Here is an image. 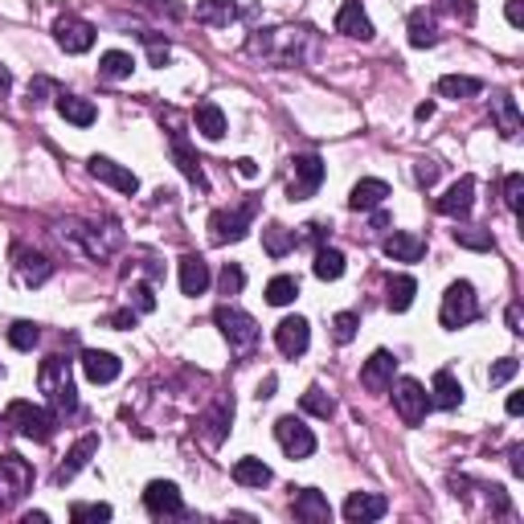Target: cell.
<instances>
[{"label": "cell", "instance_id": "1", "mask_svg": "<svg viewBox=\"0 0 524 524\" xmlns=\"http://www.w3.org/2000/svg\"><path fill=\"white\" fill-rule=\"evenodd\" d=\"M37 390L50 398V406H54L58 418L78 409V390H74L70 361H66V356H45L41 369H37Z\"/></svg>", "mask_w": 524, "mask_h": 524}, {"label": "cell", "instance_id": "2", "mask_svg": "<svg viewBox=\"0 0 524 524\" xmlns=\"http://www.w3.org/2000/svg\"><path fill=\"white\" fill-rule=\"evenodd\" d=\"M480 316V299H475V287L467 283V279H459V283L446 287L443 295V308H438V324L443 328H467L471 320Z\"/></svg>", "mask_w": 524, "mask_h": 524}, {"label": "cell", "instance_id": "3", "mask_svg": "<svg viewBox=\"0 0 524 524\" xmlns=\"http://www.w3.org/2000/svg\"><path fill=\"white\" fill-rule=\"evenodd\" d=\"M9 422L17 427V435L33 438V443H50L58 430V414L54 409H41L33 401H13L9 406Z\"/></svg>", "mask_w": 524, "mask_h": 524}, {"label": "cell", "instance_id": "4", "mask_svg": "<svg viewBox=\"0 0 524 524\" xmlns=\"http://www.w3.org/2000/svg\"><path fill=\"white\" fill-rule=\"evenodd\" d=\"M217 328H222V336L230 340L234 353H250V348L258 345V324L254 316H246L242 308H234V303H222V308L214 311Z\"/></svg>", "mask_w": 524, "mask_h": 524}, {"label": "cell", "instance_id": "5", "mask_svg": "<svg viewBox=\"0 0 524 524\" xmlns=\"http://www.w3.org/2000/svg\"><path fill=\"white\" fill-rule=\"evenodd\" d=\"M258 214V201L250 197V201H242L238 209H217L214 217H209V238L217 242V246H225V242H242L250 234V222H254Z\"/></svg>", "mask_w": 524, "mask_h": 524}, {"label": "cell", "instance_id": "6", "mask_svg": "<svg viewBox=\"0 0 524 524\" xmlns=\"http://www.w3.org/2000/svg\"><path fill=\"white\" fill-rule=\"evenodd\" d=\"M29 483H33V467H29L21 455H5V459H0V516L25 496Z\"/></svg>", "mask_w": 524, "mask_h": 524}, {"label": "cell", "instance_id": "7", "mask_svg": "<svg viewBox=\"0 0 524 524\" xmlns=\"http://www.w3.org/2000/svg\"><path fill=\"white\" fill-rule=\"evenodd\" d=\"M393 390V406H398V418L406 422V427H418L422 418L430 414V393H427V385L422 382H414V377H401L398 385H390Z\"/></svg>", "mask_w": 524, "mask_h": 524}, {"label": "cell", "instance_id": "8", "mask_svg": "<svg viewBox=\"0 0 524 524\" xmlns=\"http://www.w3.org/2000/svg\"><path fill=\"white\" fill-rule=\"evenodd\" d=\"M143 508L156 520H164V516H185V500H180V488L172 480H152L143 488Z\"/></svg>", "mask_w": 524, "mask_h": 524}, {"label": "cell", "instance_id": "9", "mask_svg": "<svg viewBox=\"0 0 524 524\" xmlns=\"http://www.w3.org/2000/svg\"><path fill=\"white\" fill-rule=\"evenodd\" d=\"M320 180H324V161L320 156H295L291 161V188H287V193H291V201H308L311 193H316V188H320Z\"/></svg>", "mask_w": 524, "mask_h": 524}, {"label": "cell", "instance_id": "10", "mask_svg": "<svg viewBox=\"0 0 524 524\" xmlns=\"http://www.w3.org/2000/svg\"><path fill=\"white\" fill-rule=\"evenodd\" d=\"M275 438H279V446H283L291 459H308V455L316 451V435H311V430L303 427L295 414L279 418V422H275Z\"/></svg>", "mask_w": 524, "mask_h": 524}, {"label": "cell", "instance_id": "11", "mask_svg": "<svg viewBox=\"0 0 524 524\" xmlns=\"http://www.w3.org/2000/svg\"><path fill=\"white\" fill-rule=\"evenodd\" d=\"M87 169H90V177H98L103 185L119 188V193H127V197L140 193V180H135V172L124 169V164H115V161H107V156H90Z\"/></svg>", "mask_w": 524, "mask_h": 524}, {"label": "cell", "instance_id": "12", "mask_svg": "<svg viewBox=\"0 0 524 524\" xmlns=\"http://www.w3.org/2000/svg\"><path fill=\"white\" fill-rule=\"evenodd\" d=\"M275 345L283 356H303L311 345V324L303 320V316H287V320H279L275 328Z\"/></svg>", "mask_w": 524, "mask_h": 524}, {"label": "cell", "instance_id": "13", "mask_svg": "<svg viewBox=\"0 0 524 524\" xmlns=\"http://www.w3.org/2000/svg\"><path fill=\"white\" fill-rule=\"evenodd\" d=\"M54 37H58V45H62L66 54H87L90 45H95V25L82 21V17H62L54 25Z\"/></svg>", "mask_w": 524, "mask_h": 524}, {"label": "cell", "instance_id": "14", "mask_svg": "<svg viewBox=\"0 0 524 524\" xmlns=\"http://www.w3.org/2000/svg\"><path fill=\"white\" fill-rule=\"evenodd\" d=\"M390 512V500L377 496V492H353L345 500V520L348 524H369V520H382Z\"/></svg>", "mask_w": 524, "mask_h": 524}, {"label": "cell", "instance_id": "15", "mask_svg": "<svg viewBox=\"0 0 524 524\" xmlns=\"http://www.w3.org/2000/svg\"><path fill=\"white\" fill-rule=\"evenodd\" d=\"M393 369H398V361H393V353H385V348H377L369 361H364L361 369V385L369 393H385L393 385Z\"/></svg>", "mask_w": 524, "mask_h": 524}, {"label": "cell", "instance_id": "16", "mask_svg": "<svg viewBox=\"0 0 524 524\" xmlns=\"http://www.w3.org/2000/svg\"><path fill=\"white\" fill-rule=\"evenodd\" d=\"M82 373L95 385H111L124 373V361H119L115 353H103V348H87V353H82Z\"/></svg>", "mask_w": 524, "mask_h": 524}, {"label": "cell", "instance_id": "17", "mask_svg": "<svg viewBox=\"0 0 524 524\" xmlns=\"http://www.w3.org/2000/svg\"><path fill=\"white\" fill-rule=\"evenodd\" d=\"M471 205H475V180L459 177L443 197H438V214H443V217H459V222H463V217L471 214Z\"/></svg>", "mask_w": 524, "mask_h": 524}, {"label": "cell", "instance_id": "18", "mask_svg": "<svg viewBox=\"0 0 524 524\" xmlns=\"http://www.w3.org/2000/svg\"><path fill=\"white\" fill-rule=\"evenodd\" d=\"M169 143H172V161H177V169L188 177V185H197L205 193V188H209V180H205V169H201V161H197V152L188 148L185 132H169Z\"/></svg>", "mask_w": 524, "mask_h": 524}, {"label": "cell", "instance_id": "19", "mask_svg": "<svg viewBox=\"0 0 524 524\" xmlns=\"http://www.w3.org/2000/svg\"><path fill=\"white\" fill-rule=\"evenodd\" d=\"M295 520L303 524H328L332 520V508H328V496L316 488H299L295 492Z\"/></svg>", "mask_w": 524, "mask_h": 524}, {"label": "cell", "instance_id": "20", "mask_svg": "<svg viewBox=\"0 0 524 524\" xmlns=\"http://www.w3.org/2000/svg\"><path fill=\"white\" fill-rule=\"evenodd\" d=\"M336 29L345 37H356V41H373V21L361 9V0H345L336 13Z\"/></svg>", "mask_w": 524, "mask_h": 524}, {"label": "cell", "instance_id": "21", "mask_svg": "<svg viewBox=\"0 0 524 524\" xmlns=\"http://www.w3.org/2000/svg\"><path fill=\"white\" fill-rule=\"evenodd\" d=\"M95 451H98V435H82L78 443H74V451L66 455V463L54 471V483H58V488H62V483H70L74 475H78V471L90 463V455H95Z\"/></svg>", "mask_w": 524, "mask_h": 524}, {"label": "cell", "instance_id": "22", "mask_svg": "<svg viewBox=\"0 0 524 524\" xmlns=\"http://www.w3.org/2000/svg\"><path fill=\"white\" fill-rule=\"evenodd\" d=\"M390 197V185L385 180H377V177H364V180H356L353 185V193H348V209H382V201Z\"/></svg>", "mask_w": 524, "mask_h": 524}, {"label": "cell", "instance_id": "23", "mask_svg": "<svg viewBox=\"0 0 524 524\" xmlns=\"http://www.w3.org/2000/svg\"><path fill=\"white\" fill-rule=\"evenodd\" d=\"M17 275L25 279L29 287H41L45 279L54 275V262L45 254H37V250H25V246H17Z\"/></svg>", "mask_w": 524, "mask_h": 524}, {"label": "cell", "instance_id": "24", "mask_svg": "<svg viewBox=\"0 0 524 524\" xmlns=\"http://www.w3.org/2000/svg\"><path fill=\"white\" fill-rule=\"evenodd\" d=\"M385 254H390L393 262H418V258L427 254V242L409 230H393L390 238H385Z\"/></svg>", "mask_w": 524, "mask_h": 524}, {"label": "cell", "instance_id": "25", "mask_svg": "<svg viewBox=\"0 0 524 524\" xmlns=\"http://www.w3.org/2000/svg\"><path fill=\"white\" fill-rule=\"evenodd\" d=\"M209 262H205L201 254H185L180 258V291L185 295H205V287H209Z\"/></svg>", "mask_w": 524, "mask_h": 524}, {"label": "cell", "instance_id": "26", "mask_svg": "<svg viewBox=\"0 0 524 524\" xmlns=\"http://www.w3.org/2000/svg\"><path fill=\"white\" fill-rule=\"evenodd\" d=\"M58 115L66 119V124H74V127H90L98 119V111H95V103L90 98H78V95H58Z\"/></svg>", "mask_w": 524, "mask_h": 524}, {"label": "cell", "instance_id": "27", "mask_svg": "<svg viewBox=\"0 0 524 524\" xmlns=\"http://www.w3.org/2000/svg\"><path fill=\"white\" fill-rule=\"evenodd\" d=\"M492 119H496V127H500V135H504V140H516V135H520V107H516L512 95H496V98H492Z\"/></svg>", "mask_w": 524, "mask_h": 524}, {"label": "cell", "instance_id": "28", "mask_svg": "<svg viewBox=\"0 0 524 524\" xmlns=\"http://www.w3.org/2000/svg\"><path fill=\"white\" fill-rule=\"evenodd\" d=\"M238 17V5L234 0H201L197 5V21L214 29H230V21Z\"/></svg>", "mask_w": 524, "mask_h": 524}, {"label": "cell", "instance_id": "29", "mask_svg": "<svg viewBox=\"0 0 524 524\" xmlns=\"http://www.w3.org/2000/svg\"><path fill=\"white\" fill-rule=\"evenodd\" d=\"M193 124H197V132H201L205 140H222V135H225V115H222L217 103H197Z\"/></svg>", "mask_w": 524, "mask_h": 524}, {"label": "cell", "instance_id": "30", "mask_svg": "<svg viewBox=\"0 0 524 524\" xmlns=\"http://www.w3.org/2000/svg\"><path fill=\"white\" fill-rule=\"evenodd\" d=\"M234 480H238L242 488H267V483H271V467L262 459H254V455H246V459L234 463Z\"/></svg>", "mask_w": 524, "mask_h": 524}, {"label": "cell", "instance_id": "31", "mask_svg": "<svg viewBox=\"0 0 524 524\" xmlns=\"http://www.w3.org/2000/svg\"><path fill=\"white\" fill-rule=\"evenodd\" d=\"M430 393H435L430 401H435V406H443V409H455V406L463 401V385L455 382L451 369H438V373H435V385H430Z\"/></svg>", "mask_w": 524, "mask_h": 524}, {"label": "cell", "instance_id": "32", "mask_svg": "<svg viewBox=\"0 0 524 524\" xmlns=\"http://www.w3.org/2000/svg\"><path fill=\"white\" fill-rule=\"evenodd\" d=\"M132 70H135V58L124 54V50H107V54L98 58V78H107V82L132 78Z\"/></svg>", "mask_w": 524, "mask_h": 524}, {"label": "cell", "instance_id": "33", "mask_svg": "<svg viewBox=\"0 0 524 524\" xmlns=\"http://www.w3.org/2000/svg\"><path fill=\"white\" fill-rule=\"evenodd\" d=\"M311 271H316V279H324V283H336V279L345 275V254H340V250H332V246H320V250H316Z\"/></svg>", "mask_w": 524, "mask_h": 524}, {"label": "cell", "instance_id": "34", "mask_svg": "<svg viewBox=\"0 0 524 524\" xmlns=\"http://www.w3.org/2000/svg\"><path fill=\"white\" fill-rule=\"evenodd\" d=\"M483 90L480 78H467V74H443L438 78V95L443 98H475Z\"/></svg>", "mask_w": 524, "mask_h": 524}, {"label": "cell", "instance_id": "35", "mask_svg": "<svg viewBox=\"0 0 524 524\" xmlns=\"http://www.w3.org/2000/svg\"><path fill=\"white\" fill-rule=\"evenodd\" d=\"M414 291H418V283L409 275H393L390 287H385V303H390V311H409Z\"/></svg>", "mask_w": 524, "mask_h": 524}, {"label": "cell", "instance_id": "36", "mask_svg": "<svg viewBox=\"0 0 524 524\" xmlns=\"http://www.w3.org/2000/svg\"><path fill=\"white\" fill-rule=\"evenodd\" d=\"M262 246H267L271 258H283L287 250L299 246V234L287 230V225H267V230H262Z\"/></svg>", "mask_w": 524, "mask_h": 524}, {"label": "cell", "instance_id": "37", "mask_svg": "<svg viewBox=\"0 0 524 524\" xmlns=\"http://www.w3.org/2000/svg\"><path fill=\"white\" fill-rule=\"evenodd\" d=\"M230 422H234V398H222L214 406V414L205 418V427H209V443H222L225 430H230Z\"/></svg>", "mask_w": 524, "mask_h": 524}, {"label": "cell", "instance_id": "38", "mask_svg": "<svg viewBox=\"0 0 524 524\" xmlns=\"http://www.w3.org/2000/svg\"><path fill=\"white\" fill-rule=\"evenodd\" d=\"M295 295H299V279H295V275H275L267 283V303H275V308L295 303Z\"/></svg>", "mask_w": 524, "mask_h": 524}, {"label": "cell", "instance_id": "39", "mask_svg": "<svg viewBox=\"0 0 524 524\" xmlns=\"http://www.w3.org/2000/svg\"><path fill=\"white\" fill-rule=\"evenodd\" d=\"M438 33H435V21L427 17V13L418 9L414 17H409V45H418V50H427V45H435Z\"/></svg>", "mask_w": 524, "mask_h": 524}, {"label": "cell", "instance_id": "40", "mask_svg": "<svg viewBox=\"0 0 524 524\" xmlns=\"http://www.w3.org/2000/svg\"><path fill=\"white\" fill-rule=\"evenodd\" d=\"M37 340H41V328H37L33 320H17V324L9 328V345L21 348V353H29V348L37 345Z\"/></svg>", "mask_w": 524, "mask_h": 524}, {"label": "cell", "instance_id": "41", "mask_svg": "<svg viewBox=\"0 0 524 524\" xmlns=\"http://www.w3.org/2000/svg\"><path fill=\"white\" fill-rule=\"evenodd\" d=\"M299 406L308 409V414H316V418H332V409H336V401H332L328 393L320 390V385H311V390H308V393H303V398H299Z\"/></svg>", "mask_w": 524, "mask_h": 524}, {"label": "cell", "instance_id": "42", "mask_svg": "<svg viewBox=\"0 0 524 524\" xmlns=\"http://www.w3.org/2000/svg\"><path fill=\"white\" fill-rule=\"evenodd\" d=\"M242 287H246V271H242L238 262H225L222 275H217V291L234 299V295H242Z\"/></svg>", "mask_w": 524, "mask_h": 524}, {"label": "cell", "instance_id": "43", "mask_svg": "<svg viewBox=\"0 0 524 524\" xmlns=\"http://www.w3.org/2000/svg\"><path fill=\"white\" fill-rule=\"evenodd\" d=\"M455 242L467 250H492V230H480V225H459L455 230Z\"/></svg>", "mask_w": 524, "mask_h": 524}, {"label": "cell", "instance_id": "44", "mask_svg": "<svg viewBox=\"0 0 524 524\" xmlns=\"http://www.w3.org/2000/svg\"><path fill=\"white\" fill-rule=\"evenodd\" d=\"M356 328H361V316H356V311H340L336 320H332V336H336V345H348V340L356 336Z\"/></svg>", "mask_w": 524, "mask_h": 524}, {"label": "cell", "instance_id": "45", "mask_svg": "<svg viewBox=\"0 0 524 524\" xmlns=\"http://www.w3.org/2000/svg\"><path fill=\"white\" fill-rule=\"evenodd\" d=\"M516 373H520V361H516V356H504V361H496V364H492L488 382H492V385H504V382H512Z\"/></svg>", "mask_w": 524, "mask_h": 524}, {"label": "cell", "instance_id": "46", "mask_svg": "<svg viewBox=\"0 0 524 524\" xmlns=\"http://www.w3.org/2000/svg\"><path fill=\"white\" fill-rule=\"evenodd\" d=\"M132 303H135V316H148V311H156V291H152L148 283H135L132 287Z\"/></svg>", "mask_w": 524, "mask_h": 524}, {"label": "cell", "instance_id": "47", "mask_svg": "<svg viewBox=\"0 0 524 524\" xmlns=\"http://www.w3.org/2000/svg\"><path fill=\"white\" fill-rule=\"evenodd\" d=\"M70 520H111V504H74Z\"/></svg>", "mask_w": 524, "mask_h": 524}, {"label": "cell", "instance_id": "48", "mask_svg": "<svg viewBox=\"0 0 524 524\" xmlns=\"http://www.w3.org/2000/svg\"><path fill=\"white\" fill-rule=\"evenodd\" d=\"M520 193H524V177H520V172H512V177L504 180V205L512 209V214L520 209Z\"/></svg>", "mask_w": 524, "mask_h": 524}, {"label": "cell", "instance_id": "49", "mask_svg": "<svg viewBox=\"0 0 524 524\" xmlns=\"http://www.w3.org/2000/svg\"><path fill=\"white\" fill-rule=\"evenodd\" d=\"M414 180H418L422 188H430V185L438 180V164H435V161H422V164L414 169Z\"/></svg>", "mask_w": 524, "mask_h": 524}, {"label": "cell", "instance_id": "50", "mask_svg": "<svg viewBox=\"0 0 524 524\" xmlns=\"http://www.w3.org/2000/svg\"><path fill=\"white\" fill-rule=\"evenodd\" d=\"M504 13H508V25H516V29L524 25V0H508Z\"/></svg>", "mask_w": 524, "mask_h": 524}, {"label": "cell", "instance_id": "51", "mask_svg": "<svg viewBox=\"0 0 524 524\" xmlns=\"http://www.w3.org/2000/svg\"><path fill=\"white\" fill-rule=\"evenodd\" d=\"M303 230H308V234H303V238H308V242H316V246H320V242L328 238V225H324V222H308V225H303Z\"/></svg>", "mask_w": 524, "mask_h": 524}, {"label": "cell", "instance_id": "52", "mask_svg": "<svg viewBox=\"0 0 524 524\" xmlns=\"http://www.w3.org/2000/svg\"><path fill=\"white\" fill-rule=\"evenodd\" d=\"M111 328H135V311H115L111 316Z\"/></svg>", "mask_w": 524, "mask_h": 524}, {"label": "cell", "instance_id": "53", "mask_svg": "<svg viewBox=\"0 0 524 524\" xmlns=\"http://www.w3.org/2000/svg\"><path fill=\"white\" fill-rule=\"evenodd\" d=\"M508 328H512L516 332V336H520V303H512V308H508Z\"/></svg>", "mask_w": 524, "mask_h": 524}, {"label": "cell", "instance_id": "54", "mask_svg": "<svg viewBox=\"0 0 524 524\" xmlns=\"http://www.w3.org/2000/svg\"><path fill=\"white\" fill-rule=\"evenodd\" d=\"M238 172H242L246 180H254V177H258V164L250 161V156H242V161H238Z\"/></svg>", "mask_w": 524, "mask_h": 524}, {"label": "cell", "instance_id": "55", "mask_svg": "<svg viewBox=\"0 0 524 524\" xmlns=\"http://www.w3.org/2000/svg\"><path fill=\"white\" fill-rule=\"evenodd\" d=\"M275 377H267V382H262V385H258V398H275Z\"/></svg>", "mask_w": 524, "mask_h": 524}, {"label": "cell", "instance_id": "56", "mask_svg": "<svg viewBox=\"0 0 524 524\" xmlns=\"http://www.w3.org/2000/svg\"><path fill=\"white\" fill-rule=\"evenodd\" d=\"M512 471H516V475H524V446H516V451H512Z\"/></svg>", "mask_w": 524, "mask_h": 524}, {"label": "cell", "instance_id": "57", "mask_svg": "<svg viewBox=\"0 0 524 524\" xmlns=\"http://www.w3.org/2000/svg\"><path fill=\"white\" fill-rule=\"evenodd\" d=\"M9 87H13V74H9V70H5V66H0V98L9 95Z\"/></svg>", "mask_w": 524, "mask_h": 524}, {"label": "cell", "instance_id": "58", "mask_svg": "<svg viewBox=\"0 0 524 524\" xmlns=\"http://www.w3.org/2000/svg\"><path fill=\"white\" fill-rule=\"evenodd\" d=\"M524 409V393H512V398H508V414H520Z\"/></svg>", "mask_w": 524, "mask_h": 524}, {"label": "cell", "instance_id": "59", "mask_svg": "<svg viewBox=\"0 0 524 524\" xmlns=\"http://www.w3.org/2000/svg\"><path fill=\"white\" fill-rule=\"evenodd\" d=\"M414 115H418V119H422V124H427V119H430V115H435V103H422V107H418V111H414Z\"/></svg>", "mask_w": 524, "mask_h": 524}, {"label": "cell", "instance_id": "60", "mask_svg": "<svg viewBox=\"0 0 524 524\" xmlns=\"http://www.w3.org/2000/svg\"><path fill=\"white\" fill-rule=\"evenodd\" d=\"M45 520H50L45 512H29V516H25V524H45Z\"/></svg>", "mask_w": 524, "mask_h": 524}]
</instances>
